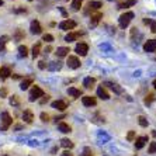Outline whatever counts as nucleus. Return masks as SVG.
Here are the masks:
<instances>
[{"mask_svg":"<svg viewBox=\"0 0 156 156\" xmlns=\"http://www.w3.org/2000/svg\"><path fill=\"white\" fill-rule=\"evenodd\" d=\"M134 17H135V14L132 13V11H127V13L121 14L120 18H118L120 27H121V28H127V27L129 26V23L132 21V18H134Z\"/></svg>","mask_w":156,"mask_h":156,"instance_id":"f257e3e1","label":"nucleus"},{"mask_svg":"<svg viewBox=\"0 0 156 156\" xmlns=\"http://www.w3.org/2000/svg\"><path fill=\"white\" fill-rule=\"evenodd\" d=\"M0 120H2L0 121V129L2 131H7L9 128H10V125L13 124V118H11L10 114L6 113V111L0 115Z\"/></svg>","mask_w":156,"mask_h":156,"instance_id":"f03ea898","label":"nucleus"},{"mask_svg":"<svg viewBox=\"0 0 156 156\" xmlns=\"http://www.w3.org/2000/svg\"><path fill=\"white\" fill-rule=\"evenodd\" d=\"M44 96V91L41 87L38 86H34L33 89H31V91H30V96H28V100L30 101H35V100H38L40 97H42Z\"/></svg>","mask_w":156,"mask_h":156,"instance_id":"7ed1b4c3","label":"nucleus"},{"mask_svg":"<svg viewBox=\"0 0 156 156\" xmlns=\"http://www.w3.org/2000/svg\"><path fill=\"white\" fill-rule=\"evenodd\" d=\"M100 7H103L101 2H89L87 6H86V9H84V14H90L91 11L98 10Z\"/></svg>","mask_w":156,"mask_h":156,"instance_id":"20e7f679","label":"nucleus"},{"mask_svg":"<svg viewBox=\"0 0 156 156\" xmlns=\"http://www.w3.org/2000/svg\"><path fill=\"white\" fill-rule=\"evenodd\" d=\"M75 52H76L77 55H80V56H84V55H87V52H89V45H87L86 42L76 44V47H75Z\"/></svg>","mask_w":156,"mask_h":156,"instance_id":"39448f33","label":"nucleus"},{"mask_svg":"<svg viewBox=\"0 0 156 156\" xmlns=\"http://www.w3.org/2000/svg\"><path fill=\"white\" fill-rule=\"evenodd\" d=\"M76 27V21H73V20H63V21L59 24V28L63 30V31H70V30H73Z\"/></svg>","mask_w":156,"mask_h":156,"instance_id":"423d86ee","label":"nucleus"},{"mask_svg":"<svg viewBox=\"0 0 156 156\" xmlns=\"http://www.w3.org/2000/svg\"><path fill=\"white\" fill-rule=\"evenodd\" d=\"M68 66H69L70 69H79L80 68V61L77 56H68Z\"/></svg>","mask_w":156,"mask_h":156,"instance_id":"0eeeda50","label":"nucleus"},{"mask_svg":"<svg viewBox=\"0 0 156 156\" xmlns=\"http://www.w3.org/2000/svg\"><path fill=\"white\" fill-rule=\"evenodd\" d=\"M30 30H31V34H35V35H38V34L42 33V27H41V24H40L38 20H33V21H31Z\"/></svg>","mask_w":156,"mask_h":156,"instance_id":"6e6552de","label":"nucleus"},{"mask_svg":"<svg viewBox=\"0 0 156 156\" xmlns=\"http://www.w3.org/2000/svg\"><path fill=\"white\" fill-rule=\"evenodd\" d=\"M82 103L86 107H93V105L97 104V98L93 97V96H84V97H82Z\"/></svg>","mask_w":156,"mask_h":156,"instance_id":"1a4fd4ad","label":"nucleus"},{"mask_svg":"<svg viewBox=\"0 0 156 156\" xmlns=\"http://www.w3.org/2000/svg\"><path fill=\"white\" fill-rule=\"evenodd\" d=\"M144 51L145 52H155L156 51V40H148L144 44Z\"/></svg>","mask_w":156,"mask_h":156,"instance_id":"9d476101","label":"nucleus"},{"mask_svg":"<svg viewBox=\"0 0 156 156\" xmlns=\"http://www.w3.org/2000/svg\"><path fill=\"white\" fill-rule=\"evenodd\" d=\"M52 108H56L59 111H65L68 108V104L63 100H56V101H52Z\"/></svg>","mask_w":156,"mask_h":156,"instance_id":"9b49d317","label":"nucleus"},{"mask_svg":"<svg viewBox=\"0 0 156 156\" xmlns=\"http://www.w3.org/2000/svg\"><path fill=\"white\" fill-rule=\"evenodd\" d=\"M33 83H34V77L28 76V77H26V79H23V82L20 83V89H21V90H27L30 86H33Z\"/></svg>","mask_w":156,"mask_h":156,"instance_id":"f8f14e48","label":"nucleus"},{"mask_svg":"<svg viewBox=\"0 0 156 156\" xmlns=\"http://www.w3.org/2000/svg\"><path fill=\"white\" fill-rule=\"evenodd\" d=\"M97 96H98L100 98H103V100H108V98H110L108 91L105 90V87L103 86V84L97 87Z\"/></svg>","mask_w":156,"mask_h":156,"instance_id":"ddd939ff","label":"nucleus"},{"mask_svg":"<svg viewBox=\"0 0 156 156\" xmlns=\"http://www.w3.org/2000/svg\"><path fill=\"white\" fill-rule=\"evenodd\" d=\"M23 120L26 124H31L34 121V114L31 110H24V113H23Z\"/></svg>","mask_w":156,"mask_h":156,"instance_id":"4468645a","label":"nucleus"},{"mask_svg":"<svg viewBox=\"0 0 156 156\" xmlns=\"http://www.w3.org/2000/svg\"><path fill=\"white\" fill-rule=\"evenodd\" d=\"M70 52V48L69 47H59L58 49H56V56L58 58H63V56H68V54Z\"/></svg>","mask_w":156,"mask_h":156,"instance_id":"2eb2a0df","label":"nucleus"},{"mask_svg":"<svg viewBox=\"0 0 156 156\" xmlns=\"http://www.w3.org/2000/svg\"><path fill=\"white\" fill-rule=\"evenodd\" d=\"M148 142V136H138L135 139V148L136 149H142L145 146V144Z\"/></svg>","mask_w":156,"mask_h":156,"instance_id":"dca6fc26","label":"nucleus"},{"mask_svg":"<svg viewBox=\"0 0 156 156\" xmlns=\"http://www.w3.org/2000/svg\"><path fill=\"white\" fill-rule=\"evenodd\" d=\"M100 18H103V14L101 13H94V14H91L90 17V27H96L100 21Z\"/></svg>","mask_w":156,"mask_h":156,"instance_id":"f3484780","label":"nucleus"},{"mask_svg":"<svg viewBox=\"0 0 156 156\" xmlns=\"http://www.w3.org/2000/svg\"><path fill=\"white\" fill-rule=\"evenodd\" d=\"M10 75H11V70H10V68H7V66H3V68L0 69V79L2 80H6Z\"/></svg>","mask_w":156,"mask_h":156,"instance_id":"a211bd4d","label":"nucleus"},{"mask_svg":"<svg viewBox=\"0 0 156 156\" xmlns=\"http://www.w3.org/2000/svg\"><path fill=\"white\" fill-rule=\"evenodd\" d=\"M136 4V0H124L122 3L118 4V9H128V7H132Z\"/></svg>","mask_w":156,"mask_h":156,"instance_id":"6ab92c4d","label":"nucleus"},{"mask_svg":"<svg viewBox=\"0 0 156 156\" xmlns=\"http://www.w3.org/2000/svg\"><path fill=\"white\" fill-rule=\"evenodd\" d=\"M68 94L72 96V97H80V96H82V90L76 89V87H69V89H68Z\"/></svg>","mask_w":156,"mask_h":156,"instance_id":"aec40b11","label":"nucleus"},{"mask_svg":"<svg viewBox=\"0 0 156 156\" xmlns=\"http://www.w3.org/2000/svg\"><path fill=\"white\" fill-rule=\"evenodd\" d=\"M80 34H82V33H69L68 35L65 37V41H66V42H73V41H76L77 38H79Z\"/></svg>","mask_w":156,"mask_h":156,"instance_id":"412c9836","label":"nucleus"},{"mask_svg":"<svg viewBox=\"0 0 156 156\" xmlns=\"http://www.w3.org/2000/svg\"><path fill=\"white\" fill-rule=\"evenodd\" d=\"M94 84H96V79H94V77H86V79L83 80V86L86 87V89H91Z\"/></svg>","mask_w":156,"mask_h":156,"instance_id":"4be33fe9","label":"nucleus"},{"mask_svg":"<svg viewBox=\"0 0 156 156\" xmlns=\"http://www.w3.org/2000/svg\"><path fill=\"white\" fill-rule=\"evenodd\" d=\"M104 86H108L111 90H114L115 93H118V94H120V93H122V89H121L118 84H115V83H111V82H105Z\"/></svg>","mask_w":156,"mask_h":156,"instance_id":"5701e85b","label":"nucleus"},{"mask_svg":"<svg viewBox=\"0 0 156 156\" xmlns=\"http://www.w3.org/2000/svg\"><path fill=\"white\" fill-rule=\"evenodd\" d=\"M47 68L49 70H54V72H55V70H59V69H61V68H62V63L59 61L58 62H49Z\"/></svg>","mask_w":156,"mask_h":156,"instance_id":"b1692460","label":"nucleus"},{"mask_svg":"<svg viewBox=\"0 0 156 156\" xmlns=\"http://www.w3.org/2000/svg\"><path fill=\"white\" fill-rule=\"evenodd\" d=\"M27 55H28V48L26 45H20L18 47V56L20 58H26Z\"/></svg>","mask_w":156,"mask_h":156,"instance_id":"393cba45","label":"nucleus"},{"mask_svg":"<svg viewBox=\"0 0 156 156\" xmlns=\"http://www.w3.org/2000/svg\"><path fill=\"white\" fill-rule=\"evenodd\" d=\"M14 40L16 41H23L24 38H26V34H24V31L23 30H16L14 31Z\"/></svg>","mask_w":156,"mask_h":156,"instance_id":"a878e982","label":"nucleus"},{"mask_svg":"<svg viewBox=\"0 0 156 156\" xmlns=\"http://www.w3.org/2000/svg\"><path fill=\"white\" fill-rule=\"evenodd\" d=\"M58 129L61 131V132H63V134H69L70 132V127L65 122H59L58 124Z\"/></svg>","mask_w":156,"mask_h":156,"instance_id":"bb28decb","label":"nucleus"},{"mask_svg":"<svg viewBox=\"0 0 156 156\" xmlns=\"http://www.w3.org/2000/svg\"><path fill=\"white\" fill-rule=\"evenodd\" d=\"M61 146H63L65 149H72L73 148V142L68 138H63V139H61Z\"/></svg>","mask_w":156,"mask_h":156,"instance_id":"cd10ccee","label":"nucleus"},{"mask_svg":"<svg viewBox=\"0 0 156 156\" xmlns=\"http://www.w3.org/2000/svg\"><path fill=\"white\" fill-rule=\"evenodd\" d=\"M40 52H41V42H37L33 47V52H31V54H33V58L35 59L37 56L40 55Z\"/></svg>","mask_w":156,"mask_h":156,"instance_id":"c85d7f7f","label":"nucleus"},{"mask_svg":"<svg viewBox=\"0 0 156 156\" xmlns=\"http://www.w3.org/2000/svg\"><path fill=\"white\" fill-rule=\"evenodd\" d=\"M82 3H83V0H73L72 2V10L79 11L80 7H82Z\"/></svg>","mask_w":156,"mask_h":156,"instance_id":"c756f323","label":"nucleus"},{"mask_svg":"<svg viewBox=\"0 0 156 156\" xmlns=\"http://www.w3.org/2000/svg\"><path fill=\"white\" fill-rule=\"evenodd\" d=\"M138 122H139V125H141V127H144V128L148 127V120H146L144 115H139L138 117Z\"/></svg>","mask_w":156,"mask_h":156,"instance_id":"7c9ffc66","label":"nucleus"},{"mask_svg":"<svg viewBox=\"0 0 156 156\" xmlns=\"http://www.w3.org/2000/svg\"><path fill=\"white\" fill-rule=\"evenodd\" d=\"M7 41H9V37H7V35L0 37V49H4V47H6Z\"/></svg>","mask_w":156,"mask_h":156,"instance_id":"2f4dec72","label":"nucleus"},{"mask_svg":"<svg viewBox=\"0 0 156 156\" xmlns=\"http://www.w3.org/2000/svg\"><path fill=\"white\" fill-rule=\"evenodd\" d=\"M10 104L14 105V107L20 105V100H18V96H11V97H10Z\"/></svg>","mask_w":156,"mask_h":156,"instance_id":"473e14b6","label":"nucleus"},{"mask_svg":"<svg viewBox=\"0 0 156 156\" xmlns=\"http://www.w3.org/2000/svg\"><path fill=\"white\" fill-rule=\"evenodd\" d=\"M153 100H155V94H153V93H149L148 96H146L145 97V104H151V103L153 101Z\"/></svg>","mask_w":156,"mask_h":156,"instance_id":"72a5a7b5","label":"nucleus"},{"mask_svg":"<svg viewBox=\"0 0 156 156\" xmlns=\"http://www.w3.org/2000/svg\"><path fill=\"white\" fill-rule=\"evenodd\" d=\"M42 41H45V42H52V41H54V37H52L51 34H44Z\"/></svg>","mask_w":156,"mask_h":156,"instance_id":"f704fd0d","label":"nucleus"},{"mask_svg":"<svg viewBox=\"0 0 156 156\" xmlns=\"http://www.w3.org/2000/svg\"><path fill=\"white\" fill-rule=\"evenodd\" d=\"M148 152H149V153H156V142H151Z\"/></svg>","mask_w":156,"mask_h":156,"instance_id":"c9c22d12","label":"nucleus"},{"mask_svg":"<svg viewBox=\"0 0 156 156\" xmlns=\"http://www.w3.org/2000/svg\"><path fill=\"white\" fill-rule=\"evenodd\" d=\"M127 139L129 142H132V141H135V131H129L128 132V135H127Z\"/></svg>","mask_w":156,"mask_h":156,"instance_id":"e433bc0d","label":"nucleus"},{"mask_svg":"<svg viewBox=\"0 0 156 156\" xmlns=\"http://www.w3.org/2000/svg\"><path fill=\"white\" fill-rule=\"evenodd\" d=\"M41 120H42L44 122H48V121H49V115H48L47 113H41Z\"/></svg>","mask_w":156,"mask_h":156,"instance_id":"4c0bfd02","label":"nucleus"},{"mask_svg":"<svg viewBox=\"0 0 156 156\" xmlns=\"http://www.w3.org/2000/svg\"><path fill=\"white\" fill-rule=\"evenodd\" d=\"M0 96H2V98L7 96V89H6V87H3V89H0Z\"/></svg>","mask_w":156,"mask_h":156,"instance_id":"58836bf2","label":"nucleus"},{"mask_svg":"<svg viewBox=\"0 0 156 156\" xmlns=\"http://www.w3.org/2000/svg\"><path fill=\"white\" fill-rule=\"evenodd\" d=\"M48 101H49V96H42V98L40 100L41 104H45V103H48Z\"/></svg>","mask_w":156,"mask_h":156,"instance_id":"ea45409f","label":"nucleus"},{"mask_svg":"<svg viewBox=\"0 0 156 156\" xmlns=\"http://www.w3.org/2000/svg\"><path fill=\"white\" fill-rule=\"evenodd\" d=\"M82 156H93V153H91V151L89 148H86L84 149V152H83V155Z\"/></svg>","mask_w":156,"mask_h":156,"instance_id":"a19ab883","label":"nucleus"},{"mask_svg":"<svg viewBox=\"0 0 156 156\" xmlns=\"http://www.w3.org/2000/svg\"><path fill=\"white\" fill-rule=\"evenodd\" d=\"M38 66H40V69H45L48 65H47V63H45L44 61H40V62H38Z\"/></svg>","mask_w":156,"mask_h":156,"instance_id":"79ce46f5","label":"nucleus"},{"mask_svg":"<svg viewBox=\"0 0 156 156\" xmlns=\"http://www.w3.org/2000/svg\"><path fill=\"white\" fill-rule=\"evenodd\" d=\"M151 31L156 33V21H152V24H151Z\"/></svg>","mask_w":156,"mask_h":156,"instance_id":"37998d69","label":"nucleus"},{"mask_svg":"<svg viewBox=\"0 0 156 156\" xmlns=\"http://www.w3.org/2000/svg\"><path fill=\"white\" fill-rule=\"evenodd\" d=\"M26 9H24V7H23V9H16V10H14V13H26Z\"/></svg>","mask_w":156,"mask_h":156,"instance_id":"c03bdc74","label":"nucleus"},{"mask_svg":"<svg viewBox=\"0 0 156 156\" xmlns=\"http://www.w3.org/2000/svg\"><path fill=\"white\" fill-rule=\"evenodd\" d=\"M152 21L153 20H151V18H144V23H145V24H149V26L152 24Z\"/></svg>","mask_w":156,"mask_h":156,"instance_id":"a18cd8bd","label":"nucleus"},{"mask_svg":"<svg viewBox=\"0 0 156 156\" xmlns=\"http://www.w3.org/2000/svg\"><path fill=\"white\" fill-rule=\"evenodd\" d=\"M61 156H73V155H72V153H70V152H69V151H65V152L62 153V155H61Z\"/></svg>","mask_w":156,"mask_h":156,"instance_id":"49530a36","label":"nucleus"},{"mask_svg":"<svg viewBox=\"0 0 156 156\" xmlns=\"http://www.w3.org/2000/svg\"><path fill=\"white\" fill-rule=\"evenodd\" d=\"M51 51H52V47H49V45H48V47L45 48V54H49Z\"/></svg>","mask_w":156,"mask_h":156,"instance_id":"de8ad7c7","label":"nucleus"},{"mask_svg":"<svg viewBox=\"0 0 156 156\" xmlns=\"http://www.w3.org/2000/svg\"><path fill=\"white\" fill-rule=\"evenodd\" d=\"M152 135H153V136H155V138H156V131H152Z\"/></svg>","mask_w":156,"mask_h":156,"instance_id":"09e8293b","label":"nucleus"},{"mask_svg":"<svg viewBox=\"0 0 156 156\" xmlns=\"http://www.w3.org/2000/svg\"><path fill=\"white\" fill-rule=\"evenodd\" d=\"M2 6H3V0H0V7H2Z\"/></svg>","mask_w":156,"mask_h":156,"instance_id":"8fccbe9b","label":"nucleus"},{"mask_svg":"<svg viewBox=\"0 0 156 156\" xmlns=\"http://www.w3.org/2000/svg\"><path fill=\"white\" fill-rule=\"evenodd\" d=\"M153 86H155V89H156V80H153Z\"/></svg>","mask_w":156,"mask_h":156,"instance_id":"3c124183","label":"nucleus"},{"mask_svg":"<svg viewBox=\"0 0 156 156\" xmlns=\"http://www.w3.org/2000/svg\"><path fill=\"white\" fill-rule=\"evenodd\" d=\"M30 2H33V0H30Z\"/></svg>","mask_w":156,"mask_h":156,"instance_id":"603ef678","label":"nucleus"},{"mask_svg":"<svg viewBox=\"0 0 156 156\" xmlns=\"http://www.w3.org/2000/svg\"><path fill=\"white\" fill-rule=\"evenodd\" d=\"M4 156H6V155H4Z\"/></svg>","mask_w":156,"mask_h":156,"instance_id":"864d4df0","label":"nucleus"}]
</instances>
